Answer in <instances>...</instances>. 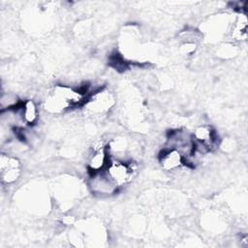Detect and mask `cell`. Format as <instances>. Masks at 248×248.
Masks as SVG:
<instances>
[{
    "label": "cell",
    "instance_id": "1",
    "mask_svg": "<svg viewBox=\"0 0 248 248\" xmlns=\"http://www.w3.org/2000/svg\"><path fill=\"white\" fill-rule=\"evenodd\" d=\"M134 163H126L118 159L108 160L105 170H103L106 175L117 186H122L129 182L135 172Z\"/></svg>",
    "mask_w": 248,
    "mask_h": 248
},
{
    "label": "cell",
    "instance_id": "5",
    "mask_svg": "<svg viewBox=\"0 0 248 248\" xmlns=\"http://www.w3.org/2000/svg\"><path fill=\"white\" fill-rule=\"evenodd\" d=\"M20 113H21L22 120L25 124H28V125L34 124L37 121L38 114H39L37 105L32 100H27L24 102L22 101Z\"/></svg>",
    "mask_w": 248,
    "mask_h": 248
},
{
    "label": "cell",
    "instance_id": "2",
    "mask_svg": "<svg viewBox=\"0 0 248 248\" xmlns=\"http://www.w3.org/2000/svg\"><path fill=\"white\" fill-rule=\"evenodd\" d=\"M114 104L113 96L104 89L94 92L86 101L87 108L94 113H104Z\"/></svg>",
    "mask_w": 248,
    "mask_h": 248
},
{
    "label": "cell",
    "instance_id": "3",
    "mask_svg": "<svg viewBox=\"0 0 248 248\" xmlns=\"http://www.w3.org/2000/svg\"><path fill=\"white\" fill-rule=\"evenodd\" d=\"M159 162L165 170H176L183 165V156L181 153L173 148H165L160 153Z\"/></svg>",
    "mask_w": 248,
    "mask_h": 248
},
{
    "label": "cell",
    "instance_id": "4",
    "mask_svg": "<svg viewBox=\"0 0 248 248\" xmlns=\"http://www.w3.org/2000/svg\"><path fill=\"white\" fill-rule=\"evenodd\" d=\"M108 160L109 156L105 146L98 149H94L93 154L90 156L88 161V170L91 175L104 170Z\"/></svg>",
    "mask_w": 248,
    "mask_h": 248
},
{
    "label": "cell",
    "instance_id": "7",
    "mask_svg": "<svg viewBox=\"0 0 248 248\" xmlns=\"http://www.w3.org/2000/svg\"><path fill=\"white\" fill-rule=\"evenodd\" d=\"M21 174V168H13L0 171L1 181L3 184H12L16 182Z\"/></svg>",
    "mask_w": 248,
    "mask_h": 248
},
{
    "label": "cell",
    "instance_id": "6",
    "mask_svg": "<svg viewBox=\"0 0 248 248\" xmlns=\"http://www.w3.org/2000/svg\"><path fill=\"white\" fill-rule=\"evenodd\" d=\"M232 37L238 41H244L247 38V20L244 15L240 16L234 22L232 29L231 31Z\"/></svg>",
    "mask_w": 248,
    "mask_h": 248
}]
</instances>
